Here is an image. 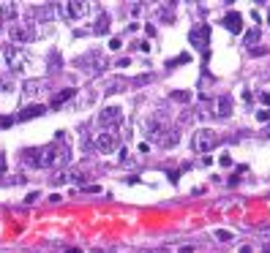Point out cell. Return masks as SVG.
Segmentation results:
<instances>
[{
	"instance_id": "1",
	"label": "cell",
	"mask_w": 270,
	"mask_h": 253,
	"mask_svg": "<svg viewBox=\"0 0 270 253\" xmlns=\"http://www.w3.org/2000/svg\"><path fill=\"white\" fill-rule=\"evenodd\" d=\"M71 150L66 144H47V147H33L22 152V164L38 166V169H55V166L69 164Z\"/></svg>"
},
{
	"instance_id": "2",
	"label": "cell",
	"mask_w": 270,
	"mask_h": 253,
	"mask_svg": "<svg viewBox=\"0 0 270 253\" xmlns=\"http://www.w3.org/2000/svg\"><path fill=\"white\" fill-rule=\"evenodd\" d=\"M218 144V134H216L213 128H199L194 134V139H191V147H194V152H210Z\"/></svg>"
},
{
	"instance_id": "3",
	"label": "cell",
	"mask_w": 270,
	"mask_h": 253,
	"mask_svg": "<svg viewBox=\"0 0 270 253\" xmlns=\"http://www.w3.org/2000/svg\"><path fill=\"white\" fill-rule=\"evenodd\" d=\"M57 11H60L66 19H82V17H88L90 11H93V6L90 3H82V0H69V3H63V6H57Z\"/></svg>"
},
{
	"instance_id": "4",
	"label": "cell",
	"mask_w": 270,
	"mask_h": 253,
	"mask_svg": "<svg viewBox=\"0 0 270 253\" xmlns=\"http://www.w3.org/2000/svg\"><path fill=\"white\" fill-rule=\"evenodd\" d=\"M98 128H118L123 123V106H104V109L98 112Z\"/></svg>"
},
{
	"instance_id": "5",
	"label": "cell",
	"mask_w": 270,
	"mask_h": 253,
	"mask_svg": "<svg viewBox=\"0 0 270 253\" xmlns=\"http://www.w3.org/2000/svg\"><path fill=\"white\" fill-rule=\"evenodd\" d=\"M96 150L98 152H115L118 150V134H115V131H101L96 136Z\"/></svg>"
},
{
	"instance_id": "6",
	"label": "cell",
	"mask_w": 270,
	"mask_h": 253,
	"mask_svg": "<svg viewBox=\"0 0 270 253\" xmlns=\"http://www.w3.org/2000/svg\"><path fill=\"white\" fill-rule=\"evenodd\" d=\"M6 63L11 66V71H25V66H28V55H25L19 47H8L6 49Z\"/></svg>"
},
{
	"instance_id": "7",
	"label": "cell",
	"mask_w": 270,
	"mask_h": 253,
	"mask_svg": "<svg viewBox=\"0 0 270 253\" xmlns=\"http://www.w3.org/2000/svg\"><path fill=\"white\" fill-rule=\"evenodd\" d=\"M208 38H210V28H208V25H199V28H194L191 33H188V41L194 44V49H199V52L208 49Z\"/></svg>"
},
{
	"instance_id": "8",
	"label": "cell",
	"mask_w": 270,
	"mask_h": 253,
	"mask_svg": "<svg viewBox=\"0 0 270 253\" xmlns=\"http://www.w3.org/2000/svg\"><path fill=\"white\" fill-rule=\"evenodd\" d=\"M8 35H11V41H14L17 47H22V44H28L30 38H36L28 25H11V28H8Z\"/></svg>"
},
{
	"instance_id": "9",
	"label": "cell",
	"mask_w": 270,
	"mask_h": 253,
	"mask_svg": "<svg viewBox=\"0 0 270 253\" xmlns=\"http://www.w3.org/2000/svg\"><path fill=\"white\" fill-rule=\"evenodd\" d=\"M221 25L229 30V33H243V17L237 14V11H229V14H224Z\"/></svg>"
},
{
	"instance_id": "10",
	"label": "cell",
	"mask_w": 270,
	"mask_h": 253,
	"mask_svg": "<svg viewBox=\"0 0 270 253\" xmlns=\"http://www.w3.org/2000/svg\"><path fill=\"white\" fill-rule=\"evenodd\" d=\"M44 112H47V106H41V103H30V106H25V109L17 115V120L19 123H25V120H33V117H41Z\"/></svg>"
},
{
	"instance_id": "11",
	"label": "cell",
	"mask_w": 270,
	"mask_h": 253,
	"mask_svg": "<svg viewBox=\"0 0 270 253\" xmlns=\"http://www.w3.org/2000/svg\"><path fill=\"white\" fill-rule=\"evenodd\" d=\"M41 90H44V82H41V79H28V82L22 84V96H25V98H36Z\"/></svg>"
},
{
	"instance_id": "12",
	"label": "cell",
	"mask_w": 270,
	"mask_h": 253,
	"mask_svg": "<svg viewBox=\"0 0 270 253\" xmlns=\"http://www.w3.org/2000/svg\"><path fill=\"white\" fill-rule=\"evenodd\" d=\"M213 115L216 117H229V115H232V98H229V96H218Z\"/></svg>"
},
{
	"instance_id": "13",
	"label": "cell",
	"mask_w": 270,
	"mask_h": 253,
	"mask_svg": "<svg viewBox=\"0 0 270 253\" xmlns=\"http://www.w3.org/2000/svg\"><path fill=\"white\" fill-rule=\"evenodd\" d=\"M69 98H74V87H66V90H60V93H55V96H52V103H49V106H52V109H60L63 103L69 101Z\"/></svg>"
},
{
	"instance_id": "14",
	"label": "cell",
	"mask_w": 270,
	"mask_h": 253,
	"mask_svg": "<svg viewBox=\"0 0 270 253\" xmlns=\"http://www.w3.org/2000/svg\"><path fill=\"white\" fill-rule=\"evenodd\" d=\"M178 139H180L178 128H166V131H164V134H161L159 144H161V147H172V144H178Z\"/></svg>"
},
{
	"instance_id": "15",
	"label": "cell",
	"mask_w": 270,
	"mask_h": 253,
	"mask_svg": "<svg viewBox=\"0 0 270 253\" xmlns=\"http://www.w3.org/2000/svg\"><path fill=\"white\" fill-rule=\"evenodd\" d=\"M90 33H96V35L109 33V17H107V14H98V19H96V25L90 28Z\"/></svg>"
},
{
	"instance_id": "16",
	"label": "cell",
	"mask_w": 270,
	"mask_h": 253,
	"mask_svg": "<svg viewBox=\"0 0 270 253\" xmlns=\"http://www.w3.org/2000/svg\"><path fill=\"white\" fill-rule=\"evenodd\" d=\"M0 17H3V22H14L17 19V6L14 3H3V6H0Z\"/></svg>"
},
{
	"instance_id": "17",
	"label": "cell",
	"mask_w": 270,
	"mask_h": 253,
	"mask_svg": "<svg viewBox=\"0 0 270 253\" xmlns=\"http://www.w3.org/2000/svg\"><path fill=\"white\" fill-rule=\"evenodd\" d=\"M8 90H14V76L8 71H0V93H8Z\"/></svg>"
},
{
	"instance_id": "18",
	"label": "cell",
	"mask_w": 270,
	"mask_h": 253,
	"mask_svg": "<svg viewBox=\"0 0 270 253\" xmlns=\"http://www.w3.org/2000/svg\"><path fill=\"white\" fill-rule=\"evenodd\" d=\"M213 237L218 239V242H235V234H232V232H227V229H216V232H213Z\"/></svg>"
},
{
	"instance_id": "19",
	"label": "cell",
	"mask_w": 270,
	"mask_h": 253,
	"mask_svg": "<svg viewBox=\"0 0 270 253\" xmlns=\"http://www.w3.org/2000/svg\"><path fill=\"white\" fill-rule=\"evenodd\" d=\"M256 41H259V28H251L249 33H246V47H254Z\"/></svg>"
},
{
	"instance_id": "20",
	"label": "cell",
	"mask_w": 270,
	"mask_h": 253,
	"mask_svg": "<svg viewBox=\"0 0 270 253\" xmlns=\"http://www.w3.org/2000/svg\"><path fill=\"white\" fill-rule=\"evenodd\" d=\"M188 60H191V55H186V52H183V55H178V57H175V60H169V63H166V66H169V68H178L180 63H188Z\"/></svg>"
},
{
	"instance_id": "21",
	"label": "cell",
	"mask_w": 270,
	"mask_h": 253,
	"mask_svg": "<svg viewBox=\"0 0 270 253\" xmlns=\"http://www.w3.org/2000/svg\"><path fill=\"white\" fill-rule=\"evenodd\" d=\"M172 98H175V101L188 103V101H191V93H188V90H178V93H172Z\"/></svg>"
},
{
	"instance_id": "22",
	"label": "cell",
	"mask_w": 270,
	"mask_h": 253,
	"mask_svg": "<svg viewBox=\"0 0 270 253\" xmlns=\"http://www.w3.org/2000/svg\"><path fill=\"white\" fill-rule=\"evenodd\" d=\"M256 120H259V123H268V120H270V109H259V112H256Z\"/></svg>"
},
{
	"instance_id": "23",
	"label": "cell",
	"mask_w": 270,
	"mask_h": 253,
	"mask_svg": "<svg viewBox=\"0 0 270 253\" xmlns=\"http://www.w3.org/2000/svg\"><path fill=\"white\" fill-rule=\"evenodd\" d=\"M11 123H14V120H11V117L0 115V128H11Z\"/></svg>"
},
{
	"instance_id": "24",
	"label": "cell",
	"mask_w": 270,
	"mask_h": 253,
	"mask_svg": "<svg viewBox=\"0 0 270 253\" xmlns=\"http://www.w3.org/2000/svg\"><path fill=\"white\" fill-rule=\"evenodd\" d=\"M38 196H41V193H38V191H30L28 196H25V202H28V204H33V202H36V199H38Z\"/></svg>"
},
{
	"instance_id": "25",
	"label": "cell",
	"mask_w": 270,
	"mask_h": 253,
	"mask_svg": "<svg viewBox=\"0 0 270 253\" xmlns=\"http://www.w3.org/2000/svg\"><path fill=\"white\" fill-rule=\"evenodd\" d=\"M218 164H221V166H232V158H229V155H227V152H224V155H221V158H218Z\"/></svg>"
},
{
	"instance_id": "26",
	"label": "cell",
	"mask_w": 270,
	"mask_h": 253,
	"mask_svg": "<svg viewBox=\"0 0 270 253\" xmlns=\"http://www.w3.org/2000/svg\"><path fill=\"white\" fill-rule=\"evenodd\" d=\"M134 47H137V49H142V52H150V44H147V41H137Z\"/></svg>"
},
{
	"instance_id": "27",
	"label": "cell",
	"mask_w": 270,
	"mask_h": 253,
	"mask_svg": "<svg viewBox=\"0 0 270 253\" xmlns=\"http://www.w3.org/2000/svg\"><path fill=\"white\" fill-rule=\"evenodd\" d=\"M120 47H123V41H120V38H112V41H109V49H120Z\"/></svg>"
},
{
	"instance_id": "28",
	"label": "cell",
	"mask_w": 270,
	"mask_h": 253,
	"mask_svg": "<svg viewBox=\"0 0 270 253\" xmlns=\"http://www.w3.org/2000/svg\"><path fill=\"white\" fill-rule=\"evenodd\" d=\"M147 150H150V144H147V142L139 144V155H147Z\"/></svg>"
},
{
	"instance_id": "29",
	"label": "cell",
	"mask_w": 270,
	"mask_h": 253,
	"mask_svg": "<svg viewBox=\"0 0 270 253\" xmlns=\"http://www.w3.org/2000/svg\"><path fill=\"white\" fill-rule=\"evenodd\" d=\"M259 98H262V103H268V106H270V96H268V93H262Z\"/></svg>"
},
{
	"instance_id": "30",
	"label": "cell",
	"mask_w": 270,
	"mask_h": 253,
	"mask_svg": "<svg viewBox=\"0 0 270 253\" xmlns=\"http://www.w3.org/2000/svg\"><path fill=\"white\" fill-rule=\"evenodd\" d=\"M180 253H194V248H191V245H186V248H180Z\"/></svg>"
},
{
	"instance_id": "31",
	"label": "cell",
	"mask_w": 270,
	"mask_h": 253,
	"mask_svg": "<svg viewBox=\"0 0 270 253\" xmlns=\"http://www.w3.org/2000/svg\"><path fill=\"white\" fill-rule=\"evenodd\" d=\"M251 251H254L251 245H243V248H240V253H251Z\"/></svg>"
},
{
	"instance_id": "32",
	"label": "cell",
	"mask_w": 270,
	"mask_h": 253,
	"mask_svg": "<svg viewBox=\"0 0 270 253\" xmlns=\"http://www.w3.org/2000/svg\"><path fill=\"white\" fill-rule=\"evenodd\" d=\"M69 253H82V251H79V248H69Z\"/></svg>"
},
{
	"instance_id": "33",
	"label": "cell",
	"mask_w": 270,
	"mask_h": 253,
	"mask_svg": "<svg viewBox=\"0 0 270 253\" xmlns=\"http://www.w3.org/2000/svg\"><path fill=\"white\" fill-rule=\"evenodd\" d=\"M265 251H268V253H270V242H268V245H265Z\"/></svg>"
},
{
	"instance_id": "34",
	"label": "cell",
	"mask_w": 270,
	"mask_h": 253,
	"mask_svg": "<svg viewBox=\"0 0 270 253\" xmlns=\"http://www.w3.org/2000/svg\"><path fill=\"white\" fill-rule=\"evenodd\" d=\"M268 22H270V8H268Z\"/></svg>"
},
{
	"instance_id": "35",
	"label": "cell",
	"mask_w": 270,
	"mask_h": 253,
	"mask_svg": "<svg viewBox=\"0 0 270 253\" xmlns=\"http://www.w3.org/2000/svg\"><path fill=\"white\" fill-rule=\"evenodd\" d=\"M0 30H3V19H0Z\"/></svg>"
}]
</instances>
